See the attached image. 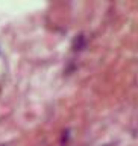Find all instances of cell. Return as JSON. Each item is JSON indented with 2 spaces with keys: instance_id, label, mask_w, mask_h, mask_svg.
<instances>
[]
</instances>
